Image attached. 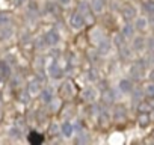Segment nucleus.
<instances>
[{"mask_svg": "<svg viewBox=\"0 0 154 145\" xmlns=\"http://www.w3.org/2000/svg\"><path fill=\"white\" fill-rule=\"evenodd\" d=\"M148 94H149V95H154V86H149V88H148Z\"/></svg>", "mask_w": 154, "mask_h": 145, "instance_id": "obj_1", "label": "nucleus"}, {"mask_svg": "<svg viewBox=\"0 0 154 145\" xmlns=\"http://www.w3.org/2000/svg\"><path fill=\"white\" fill-rule=\"evenodd\" d=\"M148 8H149V11H151V12H154V3H149V5H148Z\"/></svg>", "mask_w": 154, "mask_h": 145, "instance_id": "obj_2", "label": "nucleus"}, {"mask_svg": "<svg viewBox=\"0 0 154 145\" xmlns=\"http://www.w3.org/2000/svg\"><path fill=\"white\" fill-rule=\"evenodd\" d=\"M152 79H154V74H152Z\"/></svg>", "mask_w": 154, "mask_h": 145, "instance_id": "obj_3", "label": "nucleus"}]
</instances>
